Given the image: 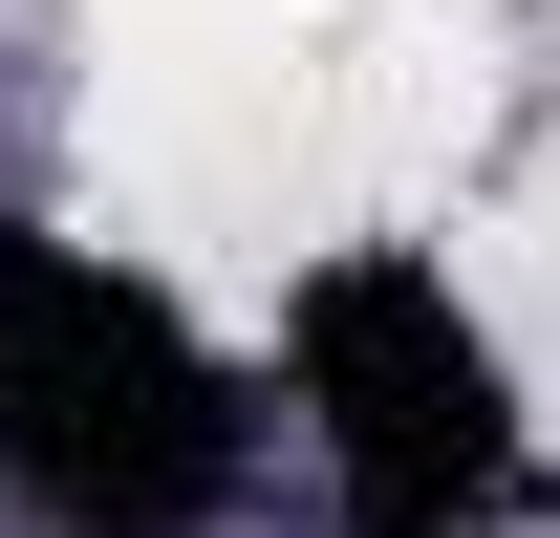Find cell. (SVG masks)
I'll use <instances>...</instances> for the list:
<instances>
[{
	"instance_id": "obj_1",
	"label": "cell",
	"mask_w": 560,
	"mask_h": 538,
	"mask_svg": "<svg viewBox=\"0 0 560 538\" xmlns=\"http://www.w3.org/2000/svg\"><path fill=\"white\" fill-rule=\"evenodd\" d=\"M0 495L44 538H195L237 495L215 344L151 280H108L86 237H44V215H0Z\"/></svg>"
},
{
	"instance_id": "obj_2",
	"label": "cell",
	"mask_w": 560,
	"mask_h": 538,
	"mask_svg": "<svg viewBox=\"0 0 560 538\" xmlns=\"http://www.w3.org/2000/svg\"><path fill=\"white\" fill-rule=\"evenodd\" d=\"M280 366H302V431H324L346 538H495L517 495H539V431H517V388H495V344L453 324V280L388 259V237L302 280Z\"/></svg>"
}]
</instances>
